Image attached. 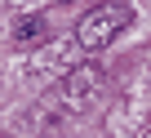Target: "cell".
Segmentation results:
<instances>
[{
  "instance_id": "cell-1",
  "label": "cell",
  "mask_w": 151,
  "mask_h": 138,
  "mask_svg": "<svg viewBox=\"0 0 151 138\" xmlns=\"http://www.w3.org/2000/svg\"><path fill=\"white\" fill-rule=\"evenodd\" d=\"M129 22H133V9H129V5H120V0H116V5H102V9H93L80 27H76V45H80L85 53H98V49H107Z\"/></svg>"
},
{
  "instance_id": "cell-2",
  "label": "cell",
  "mask_w": 151,
  "mask_h": 138,
  "mask_svg": "<svg viewBox=\"0 0 151 138\" xmlns=\"http://www.w3.org/2000/svg\"><path fill=\"white\" fill-rule=\"evenodd\" d=\"M102 85H107V76L98 72L93 62H85V67H71V72L62 76V85L53 89V98H49V103H58L67 116H80V111H89V103L102 94Z\"/></svg>"
},
{
  "instance_id": "cell-3",
  "label": "cell",
  "mask_w": 151,
  "mask_h": 138,
  "mask_svg": "<svg viewBox=\"0 0 151 138\" xmlns=\"http://www.w3.org/2000/svg\"><path fill=\"white\" fill-rule=\"evenodd\" d=\"M14 36H18V40H36V36H45V14H40V18H22Z\"/></svg>"
},
{
  "instance_id": "cell-4",
  "label": "cell",
  "mask_w": 151,
  "mask_h": 138,
  "mask_svg": "<svg viewBox=\"0 0 151 138\" xmlns=\"http://www.w3.org/2000/svg\"><path fill=\"white\" fill-rule=\"evenodd\" d=\"M67 5H71V0H67Z\"/></svg>"
}]
</instances>
